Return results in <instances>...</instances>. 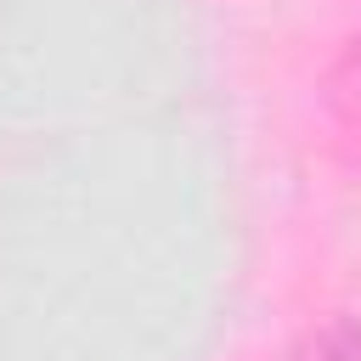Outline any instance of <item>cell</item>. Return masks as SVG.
<instances>
[{
    "instance_id": "1",
    "label": "cell",
    "mask_w": 361,
    "mask_h": 361,
    "mask_svg": "<svg viewBox=\"0 0 361 361\" xmlns=\"http://www.w3.org/2000/svg\"><path fill=\"white\" fill-rule=\"evenodd\" d=\"M288 361H361V316H327L316 322Z\"/></svg>"
},
{
    "instance_id": "2",
    "label": "cell",
    "mask_w": 361,
    "mask_h": 361,
    "mask_svg": "<svg viewBox=\"0 0 361 361\" xmlns=\"http://www.w3.org/2000/svg\"><path fill=\"white\" fill-rule=\"evenodd\" d=\"M333 102L361 124V34L344 45V56H338V68H333Z\"/></svg>"
}]
</instances>
